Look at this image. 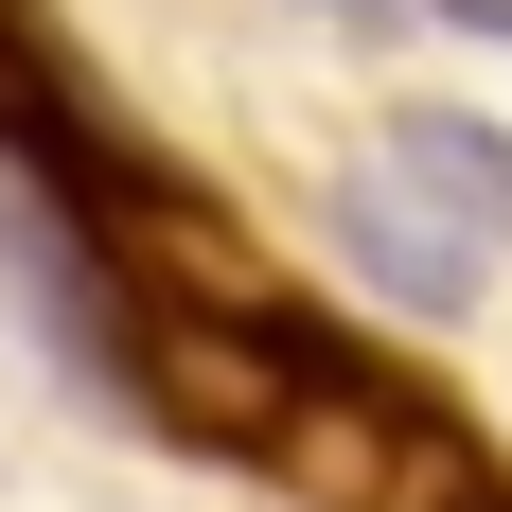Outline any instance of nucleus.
<instances>
[{
    "instance_id": "nucleus-1",
    "label": "nucleus",
    "mask_w": 512,
    "mask_h": 512,
    "mask_svg": "<svg viewBox=\"0 0 512 512\" xmlns=\"http://www.w3.org/2000/svg\"><path fill=\"white\" fill-rule=\"evenodd\" d=\"M336 248H354V283H389L407 318H460V301H477V230H460V212H424L389 159L336 195Z\"/></svg>"
},
{
    "instance_id": "nucleus-4",
    "label": "nucleus",
    "mask_w": 512,
    "mask_h": 512,
    "mask_svg": "<svg viewBox=\"0 0 512 512\" xmlns=\"http://www.w3.org/2000/svg\"><path fill=\"white\" fill-rule=\"evenodd\" d=\"M424 18H460V36H512V0H424Z\"/></svg>"
},
{
    "instance_id": "nucleus-5",
    "label": "nucleus",
    "mask_w": 512,
    "mask_h": 512,
    "mask_svg": "<svg viewBox=\"0 0 512 512\" xmlns=\"http://www.w3.org/2000/svg\"><path fill=\"white\" fill-rule=\"evenodd\" d=\"M460 512H495V477H477V495H460Z\"/></svg>"
},
{
    "instance_id": "nucleus-3",
    "label": "nucleus",
    "mask_w": 512,
    "mask_h": 512,
    "mask_svg": "<svg viewBox=\"0 0 512 512\" xmlns=\"http://www.w3.org/2000/svg\"><path fill=\"white\" fill-rule=\"evenodd\" d=\"M301 18H336V36H389V18H407V0H301Z\"/></svg>"
},
{
    "instance_id": "nucleus-2",
    "label": "nucleus",
    "mask_w": 512,
    "mask_h": 512,
    "mask_svg": "<svg viewBox=\"0 0 512 512\" xmlns=\"http://www.w3.org/2000/svg\"><path fill=\"white\" fill-rule=\"evenodd\" d=\"M389 177H407L424 212H460L477 248H512V124H477V106H407V124H389Z\"/></svg>"
}]
</instances>
